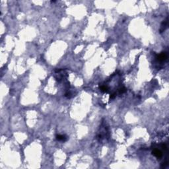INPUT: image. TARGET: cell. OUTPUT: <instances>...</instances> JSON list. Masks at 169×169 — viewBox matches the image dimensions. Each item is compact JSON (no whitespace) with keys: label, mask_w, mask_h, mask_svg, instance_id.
Here are the masks:
<instances>
[{"label":"cell","mask_w":169,"mask_h":169,"mask_svg":"<svg viewBox=\"0 0 169 169\" xmlns=\"http://www.w3.org/2000/svg\"><path fill=\"white\" fill-rule=\"evenodd\" d=\"M152 154L153 155L156 157L157 159H160V158L162 157L163 156V154H162V152L159 149H155L153 151H152Z\"/></svg>","instance_id":"1"},{"label":"cell","mask_w":169,"mask_h":169,"mask_svg":"<svg viewBox=\"0 0 169 169\" xmlns=\"http://www.w3.org/2000/svg\"><path fill=\"white\" fill-rule=\"evenodd\" d=\"M167 54L166 52H162L160 54L157 56V60L159 61V62H163V61H165L166 59H167Z\"/></svg>","instance_id":"2"},{"label":"cell","mask_w":169,"mask_h":169,"mask_svg":"<svg viewBox=\"0 0 169 169\" xmlns=\"http://www.w3.org/2000/svg\"><path fill=\"white\" fill-rule=\"evenodd\" d=\"M56 140L57 141H65L67 140V137L65 135H56Z\"/></svg>","instance_id":"3"}]
</instances>
